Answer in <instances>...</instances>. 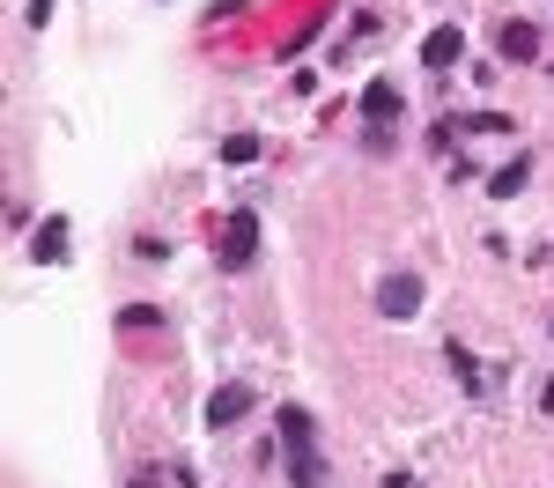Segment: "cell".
Segmentation results:
<instances>
[{"instance_id":"obj_1","label":"cell","mask_w":554,"mask_h":488,"mask_svg":"<svg viewBox=\"0 0 554 488\" xmlns=\"http://www.w3.org/2000/svg\"><path fill=\"white\" fill-rule=\"evenodd\" d=\"M281 459H289V481L296 488H318L326 474H318V422L303 415V407H281Z\"/></svg>"},{"instance_id":"obj_2","label":"cell","mask_w":554,"mask_h":488,"mask_svg":"<svg viewBox=\"0 0 554 488\" xmlns=\"http://www.w3.org/2000/svg\"><path fill=\"white\" fill-rule=\"evenodd\" d=\"M259 407V392L252 385H215L207 392V429H229V422H244Z\"/></svg>"},{"instance_id":"obj_3","label":"cell","mask_w":554,"mask_h":488,"mask_svg":"<svg viewBox=\"0 0 554 488\" xmlns=\"http://www.w3.org/2000/svg\"><path fill=\"white\" fill-rule=\"evenodd\" d=\"M377 311H385V318H414V311H422V274H385Z\"/></svg>"},{"instance_id":"obj_4","label":"cell","mask_w":554,"mask_h":488,"mask_svg":"<svg viewBox=\"0 0 554 488\" xmlns=\"http://www.w3.org/2000/svg\"><path fill=\"white\" fill-rule=\"evenodd\" d=\"M259 252V215H229V237H222V267H252Z\"/></svg>"},{"instance_id":"obj_5","label":"cell","mask_w":554,"mask_h":488,"mask_svg":"<svg viewBox=\"0 0 554 488\" xmlns=\"http://www.w3.org/2000/svg\"><path fill=\"white\" fill-rule=\"evenodd\" d=\"M30 259H37V267H60V259H67V222H60V215H45V222H37Z\"/></svg>"},{"instance_id":"obj_6","label":"cell","mask_w":554,"mask_h":488,"mask_svg":"<svg viewBox=\"0 0 554 488\" xmlns=\"http://www.w3.org/2000/svg\"><path fill=\"white\" fill-rule=\"evenodd\" d=\"M495 52H503V60H540V23H503Z\"/></svg>"},{"instance_id":"obj_7","label":"cell","mask_w":554,"mask_h":488,"mask_svg":"<svg viewBox=\"0 0 554 488\" xmlns=\"http://www.w3.org/2000/svg\"><path fill=\"white\" fill-rule=\"evenodd\" d=\"M458 52H466V37H458V30L444 23V30H429V45H422V60H429L436 74H444V67H458Z\"/></svg>"},{"instance_id":"obj_8","label":"cell","mask_w":554,"mask_h":488,"mask_svg":"<svg viewBox=\"0 0 554 488\" xmlns=\"http://www.w3.org/2000/svg\"><path fill=\"white\" fill-rule=\"evenodd\" d=\"M362 119L392 126V119H399V89H392V82H370V89H362Z\"/></svg>"},{"instance_id":"obj_9","label":"cell","mask_w":554,"mask_h":488,"mask_svg":"<svg viewBox=\"0 0 554 488\" xmlns=\"http://www.w3.org/2000/svg\"><path fill=\"white\" fill-rule=\"evenodd\" d=\"M525 178H532V163L518 156V163H503V171H495V178H488V193H518V185H525Z\"/></svg>"},{"instance_id":"obj_10","label":"cell","mask_w":554,"mask_h":488,"mask_svg":"<svg viewBox=\"0 0 554 488\" xmlns=\"http://www.w3.org/2000/svg\"><path fill=\"white\" fill-rule=\"evenodd\" d=\"M222 163H259V134H229L222 141Z\"/></svg>"},{"instance_id":"obj_11","label":"cell","mask_w":554,"mask_h":488,"mask_svg":"<svg viewBox=\"0 0 554 488\" xmlns=\"http://www.w3.org/2000/svg\"><path fill=\"white\" fill-rule=\"evenodd\" d=\"M23 15H30V30H45L52 23V0H23Z\"/></svg>"},{"instance_id":"obj_12","label":"cell","mask_w":554,"mask_h":488,"mask_svg":"<svg viewBox=\"0 0 554 488\" xmlns=\"http://www.w3.org/2000/svg\"><path fill=\"white\" fill-rule=\"evenodd\" d=\"M540 407H547V415H554V378H547V392H540Z\"/></svg>"}]
</instances>
